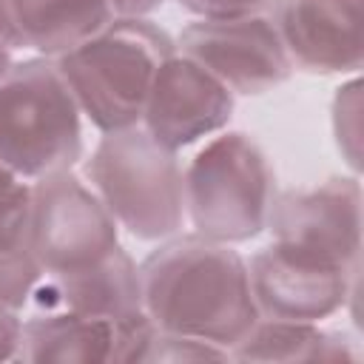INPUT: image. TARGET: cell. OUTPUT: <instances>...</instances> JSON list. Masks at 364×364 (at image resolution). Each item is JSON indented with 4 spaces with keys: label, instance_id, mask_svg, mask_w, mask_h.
<instances>
[{
    "label": "cell",
    "instance_id": "cell-10",
    "mask_svg": "<svg viewBox=\"0 0 364 364\" xmlns=\"http://www.w3.org/2000/svg\"><path fill=\"white\" fill-rule=\"evenodd\" d=\"M247 276L259 316L321 321L347 307V293L361 276V264L344 270L304 259L270 242L250 256Z\"/></svg>",
    "mask_w": 364,
    "mask_h": 364
},
{
    "label": "cell",
    "instance_id": "cell-7",
    "mask_svg": "<svg viewBox=\"0 0 364 364\" xmlns=\"http://www.w3.org/2000/svg\"><path fill=\"white\" fill-rule=\"evenodd\" d=\"M264 230H270L273 245L304 259L344 270L361 264L358 176H330L276 193Z\"/></svg>",
    "mask_w": 364,
    "mask_h": 364
},
{
    "label": "cell",
    "instance_id": "cell-4",
    "mask_svg": "<svg viewBox=\"0 0 364 364\" xmlns=\"http://www.w3.org/2000/svg\"><path fill=\"white\" fill-rule=\"evenodd\" d=\"M82 151V114L54 57L11 63L0 77V162L34 182L74 171Z\"/></svg>",
    "mask_w": 364,
    "mask_h": 364
},
{
    "label": "cell",
    "instance_id": "cell-2",
    "mask_svg": "<svg viewBox=\"0 0 364 364\" xmlns=\"http://www.w3.org/2000/svg\"><path fill=\"white\" fill-rule=\"evenodd\" d=\"M176 48L151 17L114 14L100 31L54 57L74 102L100 134L134 128L159 63Z\"/></svg>",
    "mask_w": 364,
    "mask_h": 364
},
{
    "label": "cell",
    "instance_id": "cell-21",
    "mask_svg": "<svg viewBox=\"0 0 364 364\" xmlns=\"http://www.w3.org/2000/svg\"><path fill=\"white\" fill-rule=\"evenodd\" d=\"M20 330H23L20 313H11V310L0 307V361H14L17 358Z\"/></svg>",
    "mask_w": 364,
    "mask_h": 364
},
{
    "label": "cell",
    "instance_id": "cell-18",
    "mask_svg": "<svg viewBox=\"0 0 364 364\" xmlns=\"http://www.w3.org/2000/svg\"><path fill=\"white\" fill-rule=\"evenodd\" d=\"M31 182L20 179L0 162V247H14L26 242Z\"/></svg>",
    "mask_w": 364,
    "mask_h": 364
},
{
    "label": "cell",
    "instance_id": "cell-13",
    "mask_svg": "<svg viewBox=\"0 0 364 364\" xmlns=\"http://www.w3.org/2000/svg\"><path fill=\"white\" fill-rule=\"evenodd\" d=\"M114 17L111 0H0V43L60 57Z\"/></svg>",
    "mask_w": 364,
    "mask_h": 364
},
{
    "label": "cell",
    "instance_id": "cell-6",
    "mask_svg": "<svg viewBox=\"0 0 364 364\" xmlns=\"http://www.w3.org/2000/svg\"><path fill=\"white\" fill-rule=\"evenodd\" d=\"M26 245L46 273L88 267L119 247V225L74 171L31 182Z\"/></svg>",
    "mask_w": 364,
    "mask_h": 364
},
{
    "label": "cell",
    "instance_id": "cell-1",
    "mask_svg": "<svg viewBox=\"0 0 364 364\" xmlns=\"http://www.w3.org/2000/svg\"><path fill=\"white\" fill-rule=\"evenodd\" d=\"M139 287L142 310L159 330L228 353L259 321L247 262L233 245L199 233L162 239L139 262Z\"/></svg>",
    "mask_w": 364,
    "mask_h": 364
},
{
    "label": "cell",
    "instance_id": "cell-16",
    "mask_svg": "<svg viewBox=\"0 0 364 364\" xmlns=\"http://www.w3.org/2000/svg\"><path fill=\"white\" fill-rule=\"evenodd\" d=\"M43 276L46 270L26 242L14 247H0V307L23 313L31 304V296Z\"/></svg>",
    "mask_w": 364,
    "mask_h": 364
},
{
    "label": "cell",
    "instance_id": "cell-3",
    "mask_svg": "<svg viewBox=\"0 0 364 364\" xmlns=\"http://www.w3.org/2000/svg\"><path fill=\"white\" fill-rule=\"evenodd\" d=\"M82 179L117 225L142 242L176 236L188 222L185 173L176 151L159 145L142 125L102 134L82 162Z\"/></svg>",
    "mask_w": 364,
    "mask_h": 364
},
{
    "label": "cell",
    "instance_id": "cell-22",
    "mask_svg": "<svg viewBox=\"0 0 364 364\" xmlns=\"http://www.w3.org/2000/svg\"><path fill=\"white\" fill-rule=\"evenodd\" d=\"M165 0H111V9L114 14H122V17H148Z\"/></svg>",
    "mask_w": 364,
    "mask_h": 364
},
{
    "label": "cell",
    "instance_id": "cell-11",
    "mask_svg": "<svg viewBox=\"0 0 364 364\" xmlns=\"http://www.w3.org/2000/svg\"><path fill=\"white\" fill-rule=\"evenodd\" d=\"M364 0H270V20L293 68L307 74H358Z\"/></svg>",
    "mask_w": 364,
    "mask_h": 364
},
{
    "label": "cell",
    "instance_id": "cell-14",
    "mask_svg": "<svg viewBox=\"0 0 364 364\" xmlns=\"http://www.w3.org/2000/svg\"><path fill=\"white\" fill-rule=\"evenodd\" d=\"M117 321L46 310L31 313L20 330L14 361H57V364H100L114 361Z\"/></svg>",
    "mask_w": 364,
    "mask_h": 364
},
{
    "label": "cell",
    "instance_id": "cell-23",
    "mask_svg": "<svg viewBox=\"0 0 364 364\" xmlns=\"http://www.w3.org/2000/svg\"><path fill=\"white\" fill-rule=\"evenodd\" d=\"M11 63H14V60H11V48L0 43V77L9 71V65H11Z\"/></svg>",
    "mask_w": 364,
    "mask_h": 364
},
{
    "label": "cell",
    "instance_id": "cell-5",
    "mask_svg": "<svg viewBox=\"0 0 364 364\" xmlns=\"http://www.w3.org/2000/svg\"><path fill=\"white\" fill-rule=\"evenodd\" d=\"M185 173V216L193 233L242 245L267 228L276 196V173L256 139L242 131H219L205 139Z\"/></svg>",
    "mask_w": 364,
    "mask_h": 364
},
{
    "label": "cell",
    "instance_id": "cell-15",
    "mask_svg": "<svg viewBox=\"0 0 364 364\" xmlns=\"http://www.w3.org/2000/svg\"><path fill=\"white\" fill-rule=\"evenodd\" d=\"M361 353L344 333L321 330L318 321H290L264 318L250 327V333L230 350L236 361H355Z\"/></svg>",
    "mask_w": 364,
    "mask_h": 364
},
{
    "label": "cell",
    "instance_id": "cell-9",
    "mask_svg": "<svg viewBox=\"0 0 364 364\" xmlns=\"http://www.w3.org/2000/svg\"><path fill=\"white\" fill-rule=\"evenodd\" d=\"M236 94L182 51H171L151 82L139 125L165 148L182 151L228 128Z\"/></svg>",
    "mask_w": 364,
    "mask_h": 364
},
{
    "label": "cell",
    "instance_id": "cell-17",
    "mask_svg": "<svg viewBox=\"0 0 364 364\" xmlns=\"http://www.w3.org/2000/svg\"><path fill=\"white\" fill-rule=\"evenodd\" d=\"M333 136L341 159L353 168V173L361 171V80L353 74L344 85H338L333 97Z\"/></svg>",
    "mask_w": 364,
    "mask_h": 364
},
{
    "label": "cell",
    "instance_id": "cell-19",
    "mask_svg": "<svg viewBox=\"0 0 364 364\" xmlns=\"http://www.w3.org/2000/svg\"><path fill=\"white\" fill-rule=\"evenodd\" d=\"M228 358H230V353L216 347V344L176 336V333H165L159 327H156L154 341H151L148 355H145V361H171V364H179V361H228Z\"/></svg>",
    "mask_w": 364,
    "mask_h": 364
},
{
    "label": "cell",
    "instance_id": "cell-12",
    "mask_svg": "<svg viewBox=\"0 0 364 364\" xmlns=\"http://www.w3.org/2000/svg\"><path fill=\"white\" fill-rule=\"evenodd\" d=\"M31 313L63 310L108 321H122L142 313L139 264L125 247L105 259L65 273H46L31 296Z\"/></svg>",
    "mask_w": 364,
    "mask_h": 364
},
{
    "label": "cell",
    "instance_id": "cell-8",
    "mask_svg": "<svg viewBox=\"0 0 364 364\" xmlns=\"http://www.w3.org/2000/svg\"><path fill=\"white\" fill-rule=\"evenodd\" d=\"M176 51L208 68L225 88L245 97L267 94L293 77V63L270 14L196 17L173 40Z\"/></svg>",
    "mask_w": 364,
    "mask_h": 364
},
{
    "label": "cell",
    "instance_id": "cell-20",
    "mask_svg": "<svg viewBox=\"0 0 364 364\" xmlns=\"http://www.w3.org/2000/svg\"><path fill=\"white\" fill-rule=\"evenodd\" d=\"M176 3L193 17H236L270 6V0H176Z\"/></svg>",
    "mask_w": 364,
    "mask_h": 364
}]
</instances>
